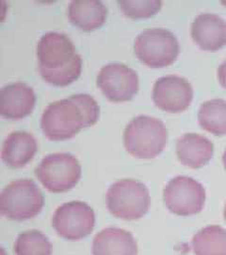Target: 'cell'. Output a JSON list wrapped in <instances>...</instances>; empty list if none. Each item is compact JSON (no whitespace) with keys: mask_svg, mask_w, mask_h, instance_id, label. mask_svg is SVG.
<instances>
[{"mask_svg":"<svg viewBox=\"0 0 226 255\" xmlns=\"http://www.w3.org/2000/svg\"><path fill=\"white\" fill-rule=\"evenodd\" d=\"M168 141V130L161 120L148 116L132 119L124 132L127 151L139 159H152L160 154Z\"/></svg>","mask_w":226,"mask_h":255,"instance_id":"obj_1","label":"cell"},{"mask_svg":"<svg viewBox=\"0 0 226 255\" xmlns=\"http://www.w3.org/2000/svg\"><path fill=\"white\" fill-rule=\"evenodd\" d=\"M45 205L44 195L29 179L10 182L0 194V213L11 220H27L38 216Z\"/></svg>","mask_w":226,"mask_h":255,"instance_id":"obj_2","label":"cell"},{"mask_svg":"<svg viewBox=\"0 0 226 255\" xmlns=\"http://www.w3.org/2000/svg\"><path fill=\"white\" fill-rule=\"evenodd\" d=\"M150 202V194L146 185L132 179L114 182L107 192L108 209L118 219H142L148 212Z\"/></svg>","mask_w":226,"mask_h":255,"instance_id":"obj_3","label":"cell"},{"mask_svg":"<svg viewBox=\"0 0 226 255\" xmlns=\"http://www.w3.org/2000/svg\"><path fill=\"white\" fill-rule=\"evenodd\" d=\"M134 50L143 64L160 68L175 62L179 55V43L168 29L148 28L136 38Z\"/></svg>","mask_w":226,"mask_h":255,"instance_id":"obj_4","label":"cell"},{"mask_svg":"<svg viewBox=\"0 0 226 255\" xmlns=\"http://www.w3.org/2000/svg\"><path fill=\"white\" fill-rule=\"evenodd\" d=\"M37 179L48 191L63 193L74 188L81 177V165L70 153L45 156L35 169Z\"/></svg>","mask_w":226,"mask_h":255,"instance_id":"obj_5","label":"cell"},{"mask_svg":"<svg viewBox=\"0 0 226 255\" xmlns=\"http://www.w3.org/2000/svg\"><path fill=\"white\" fill-rule=\"evenodd\" d=\"M41 128L50 140L70 139L84 128L81 111L70 98L55 101L44 111Z\"/></svg>","mask_w":226,"mask_h":255,"instance_id":"obj_6","label":"cell"},{"mask_svg":"<svg viewBox=\"0 0 226 255\" xmlns=\"http://www.w3.org/2000/svg\"><path fill=\"white\" fill-rule=\"evenodd\" d=\"M163 200L172 214L189 217L202 212L206 202V190L196 180L187 176H177L164 188Z\"/></svg>","mask_w":226,"mask_h":255,"instance_id":"obj_7","label":"cell"},{"mask_svg":"<svg viewBox=\"0 0 226 255\" xmlns=\"http://www.w3.org/2000/svg\"><path fill=\"white\" fill-rule=\"evenodd\" d=\"M95 224L92 208L83 201L66 202L55 211L52 226L61 237L77 241L88 237Z\"/></svg>","mask_w":226,"mask_h":255,"instance_id":"obj_8","label":"cell"},{"mask_svg":"<svg viewBox=\"0 0 226 255\" xmlns=\"http://www.w3.org/2000/svg\"><path fill=\"white\" fill-rule=\"evenodd\" d=\"M97 86L114 102L132 100L139 90V77L126 64H109L103 66L97 75Z\"/></svg>","mask_w":226,"mask_h":255,"instance_id":"obj_9","label":"cell"},{"mask_svg":"<svg viewBox=\"0 0 226 255\" xmlns=\"http://www.w3.org/2000/svg\"><path fill=\"white\" fill-rule=\"evenodd\" d=\"M193 100V88L186 79L170 75L158 79L153 88L154 104L165 112L180 113L189 108Z\"/></svg>","mask_w":226,"mask_h":255,"instance_id":"obj_10","label":"cell"},{"mask_svg":"<svg viewBox=\"0 0 226 255\" xmlns=\"http://www.w3.org/2000/svg\"><path fill=\"white\" fill-rule=\"evenodd\" d=\"M76 55L71 39L64 33L48 32L37 45L39 66L56 69L69 64Z\"/></svg>","mask_w":226,"mask_h":255,"instance_id":"obj_11","label":"cell"},{"mask_svg":"<svg viewBox=\"0 0 226 255\" xmlns=\"http://www.w3.org/2000/svg\"><path fill=\"white\" fill-rule=\"evenodd\" d=\"M35 103V93L26 83H10L0 90V115L5 119L26 118L32 113Z\"/></svg>","mask_w":226,"mask_h":255,"instance_id":"obj_12","label":"cell"},{"mask_svg":"<svg viewBox=\"0 0 226 255\" xmlns=\"http://www.w3.org/2000/svg\"><path fill=\"white\" fill-rule=\"evenodd\" d=\"M191 37L200 48L217 51L226 46V22L214 13H201L191 25Z\"/></svg>","mask_w":226,"mask_h":255,"instance_id":"obj_13","label":"cell"},{"mask_svg":"<svg viewBox=\"0 0 226 255\" xmlns=\"http://www.w3.org/2000/svg\"><path fill=\"white\" fill-rule=\"evenodd\" d=\"M135 237L123 229L109 227L100 231L92 241V255H137Z\"/></svg>","mask_w":226,"mask_h":255,"instance_id":"obj_14","label":"cell"},{"mask_svg":"<svg viewBox=\"0 0 226 255\" xmlns=\"http://www.w3.org/2000/svg\"><path fill=\"white\" fill-rule=\"evenodd\" d=\"M214 154L213 143L197 133H186L176 143V155L181 164L191 168L205 166Z\"/></svg>","mask_w":226,"mask_h":255,"instance_id":"obj_15","label":"cell"},{"mask_svg":"<svg viewBox=\"0 0 226 255\" xmlns=\"http://www.w3.org/2000/svg\"><path fill=\"white\" fill-rule=\"evenodd\" d=\"M38 149L36 139L27 131H13L5 139L1 157L8 166L23 167L35 156Z\"/></svg>","mask_w":226,"mask_h":255,"instance_id":"obj_16","label":"cell"},{"mask_svg":"<svg viewBox=\"0 0 226 255\" xmlns=\"http://www.w3.org/2000/svg\"><path fill=\"white\" fill-rule=\"evenodd\" d=\"M108 9L99 0H73L68 17L73 25L85 31L99 28L106 21Z\"/></svg>","mask_w":226,"mask_h":255,"instance_id":"obj_17","label":"cell"},{"mask_svg":"<svg viewBox=\"0 0 226 255\" xmlns=\"http://www.w3.org/2000/svg\"><path fill=\"white\" fill-rule=\"evenodd\" d=\"M195 255H226V230L211 225L200 230L191 240Z\"/></svg>","mask_w":226,"mask_h":255,"instance_id":"obj_18","label":"cell"},{"mask_svg":"<svg viewBox=\"0 0 226 255\" xmlns=\"http://www.w3.org/2000/svg\"><path fill=\"white\" fill-rule=\"evenodd\" d=\"M200 126L214 135L226 134V101L211 100L204 102L198 113Z\"/></svg>","mask_w":226,"mask_h":255,"instance_id":"obj_19","label":"cell"},{"mask_svg":"<svg viewBox=\"0 0 226 255\" xmlns=\"http://www.w3.org/2000/svg\"><path fill=\"white\" fill-rule=\"evenodd\" d=\"M14 253L15 255H51L52 245L42 232L30 230L19 235Z\"/></svg>","mask_w":226,"mask_h":255,"instance_id":"obj_20","label":"cell"},{"mask_svg":"<svg viewBox=\"0 0 226 255\" xmlns=\"http://www.w3.org/2000/svg\"><path fill=\"white\" fill-rule=\"evenodd\" d=\"M82 68L81 57L75 55L69 64L63 67L49 69L39 66V71L45 82L55 86H67L78 79Z\"/></svg>","mask_w":226,"mask_h":255,"instance_id":"obj_21","label":"cell"},{"mask_svg":"<svg viewBox=\"0 0 226 255\" xmlns=\"http://www.w3.org/2000/svg\"><path fill=\"white\" fill-rule=\"evenodd\" d=\"M118 4L123 13L131 19L151 17L162 7L160 0H121Z\"/></svg>","mask_w":226,"mask_h":255,"instance_id":"obj_22","label":"cell"},{"mask_svg":"<svg viewBox=\"0 0 226 255\" xmlns=\"http://www.w3.org/2000/svg\"><path fill=\"white\" fill-rule=\"evenodd\" d=\"M81 111L84 128L90 127L99 119V106L95 100L88 94H76L70 97Z\"/></svg>","mask_w":226,"mask_h":255,"instance_id":"obj_23","label":"cell"},{"mask_svg":"<svg viewBox=\"0 0 226 255\" xmlns=\"http://www.w3.org/2000/svg\"><path fill=\"white\" fill-rule=\"evenodd\" d=\"M218 79L221 85L226 89V60L218 68Z\"/></svg>","mask_w":226,"mask_h":255,"instance_id":"obj_24","label":"cell"},{"mask_svg":"<svg viewBox=\"0 0 226 255\" xmlns=\"http://www.w3.org/2000/svg\"><path fill=\"white\" fill-rule=\"evenodd\" d=\"M223 163H224V166H225L226 170V149L224 152V155H223Z\"/></svg>","mask_w":226,"mask_h":255,"instance_id":"obj_25","label":"cell"},{"mask_svg":"<svg viewBox=\"0 0 226 255\" xmlns=\"http://www.w3.org/2000/svg\"><path fill=\"white\" fill-rule=\"evenodd\" d=\"M224 218H225V220L226 221V206H225V211H224Z\"/></svg>","mask_w":226,"mask_h":255,"instance_id":"obj_26","label":"cell"}]
</instances>
